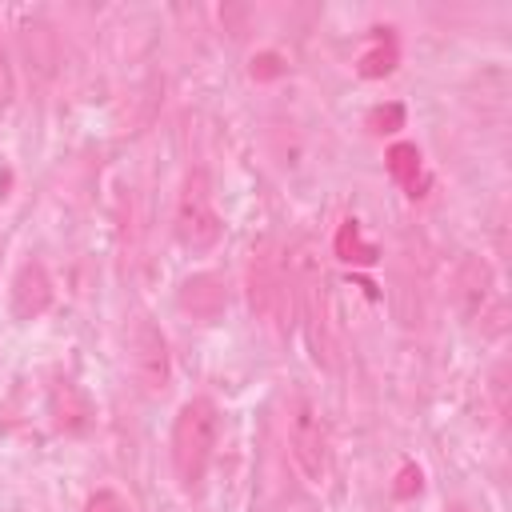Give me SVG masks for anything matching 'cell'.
<instances>
[{
  "mask_svg": "<svg viewBox=\"0 0 512 512\" xmlns=\"http://www.w3.org/2000/svg\"><path fill=\"white\" fill-rule=\"evenodd\" d=\"M288 288H292V308L304 324L312 360L320 368L336 364V336H332V296H328V272L320 264V252L312 240H300L288 252Z\"/></svg>",
  "mask_w": 512,
  "mask_h": 512,
  "instance_id": "1",
  "label": "cell"
},
{
  "mask_svg": "<svg viewBox=\"0 0 512 512\" xmlns=\"http://www.w3.org/2000/svg\"><path fill=\"white\" fill-rule=\"evenodd\" d=\"M216 432H220V412H216L212 400L192 396V400L180 404V412L172 420L168 452H172L176 484L184 492H196L204 484L208 464H212V448H216Z\"/></svg>",
  "mask_w": 512,
  "mask_h": 512,
  "instance_id": "2",
  "label": "cell"
},
{
  "mask_svg": "<svg viewBox=\"0 0 512 512\" xmlns=\"http://www.w3.org/2000/svg\"><path fill=\"white\" fill-rule=\"evenodd\" d=\"M172 228H176V240L192 252H208L220 232H224V220L216 212V200H212V180L204 168H192L180 184V196H176V216H172Z\"/></svg>",
  "mask_w": 512,
  "mask_h": 512,
  "instance_id": "3",
  "label": "cell"
},
{
  "mask_svg": "<svg viewBox=\"0 0 512 512\" xmlns=\"http://www.w3.org/2000/svg\"><path fill=\"white\" fill-rule=\"evenodd\" d=\"M248 304L268 328H284L288 324V308H292L288 264H284V256H280V248L272 240L252 248V260H248Z\"/></svg>",
  "mask_w": 512,
  "mask_h": 512,
  "instance_id": "4",
  "label": "cell"
},
{
  "mask_svg": "<svg viewBox=\"0 0 512 512\" xmlns=\"http://www.w3.org/2000/svg\"><path fill=\"white\" fill-rule=\"evenodd\" d=\"M288 448H292V460H296V468H300V476L308 484H324L328 480L332 440H328V424H324L320 408L308 396L292 400V412H288Z\"/></svg>",
  "mask_w": 512,
  "mask_h": 512,
  "instance_id": "5",
  "label": "cell"
},
{
  "mask_svg": "<svg viewBox=\"0 0 512 512\" xmlns=\"http://www.w3.org/2000/svg\"><path fill=\"white\" fill-rule=\"evenodd\" d=\"M452 300L460 308L464 320L472 324H488L492 332L504 328V308H500V292H496V280H492V268L484 256L476 252H464L456 272H452Z\"/></svg>",
  "mask_w": 512,
  "mask_h": 512,
  "instance_id": "6",
  "label": "cell"
},
{
  "mask_svg": "<svg viewBox=\"0 0 512 512\" xmlns=\"http://www.w3.org/2000/svg\"><path fill=\"white\" fill-rule=\"evenodd\" d=\"M128 352H132V376H136L140 392L160 396L172 380V352H168V336L160 332V324L140 316L128 336Z\"/></svg>",
  "mask_w": 512,
  "mask_h": 512,
  "instance_id": "7",
  "label": "cell"
},
{
  "mask_svg": "<svg viewBox=\"0 0 512 512\" xmlns=\"http://www.w3.org/2000/svg\"><path fill=\"white\" fill-rule=\"evenodd\" d=\"M176 308L196 324H216L228 308V284L216 272H196L176 288Z\"/></svg>",
  "mask_w": 512,
  "mask_h": 512,
  "instance_id": "8",
  "label": "cell"
},
{
  "mask_svg": "<svg viewBox=\"0 0 512 512\" xmlns=\"http://www.w3.org/2000/svg\"><path fill=\"white\" fill-rule=\"evenodd\" d=\"M8 304H12V316L16 320H36L48 312L52 304V276L40 260H24L12 276V288H8Z\"/></svg>",
  "mask_w": 512,
  "mask_h": 512,
  "instance_id": "9",
  "label": "cell"
},
{
  "mask_svg": "<svg viewBox=\"0 0 512 512\" xmlns=\"http://www.w3.org/2000/svg\"><path fill=\"white\" fill-rule=\"evenodd\" d=\"M48 412H52V424H56L60 432H80V428L88 424V416H92L84 392H80L72 380H56V384H52V392H48Z\"/></svg>",
  "mask_w": 512,
  "mask_h": 512,
  "instance_id": "10",
  "label": "cell"
},
{
  "mask_svg": "<svg viewBox=\"0 0 512 512\" xmlns=\"http://www.w3.org/2000/svg\"><path fill=\"white\" fill-rule=\"evenodd\" d=\"M384 164H388V176L408 196H424V164H420V148L416 144H392Z\"/></svg>",
  "mask_w": 512,
  "mask_h": 512,
  "instance_id": "11",
  "label": "cell"
},
{
  "mask_svg": "<svg viewBox=\"0 0 512 512\" xmlns=\"http://www.w3.org/2000/svg\"><path fill=\"white\" fill-rule=\"evenodd\" d=\"M396 68V36L388 28H372L364 52H360V76L376 80V76H388Z\"/></svg>",
  "mask_w": 512,
  "mask_h": 512,
  "instance_id": "12",
  "label": "cell"
},
{
  "mask_svg": "<svg viewBox=\"0 0 512 512\" xmlns=\"http://www.w3.org/2000/svg\"><path fill=\"white\" fill-rule=\"evenodd\" d=\"M336 256L360 260V264H372V260H376V248L360 240V224H356V220H344V224H340V232H336Z\"/></svg>",
  "mask_w": 512,
  "mask_h": 512,
  "instance_id": "13",
  "label": "cell"
},
{
  "mask_svg": "<svg viewBox=\"0 0 512 512\" xmlns=\"http://www.w3.org/2000/svg\"><path fill=\"white\" fill-rule=\"evenodd\" d=\"M84 512H136L120 492H112V488H100V492H92L88 500H84Z\"/></svg>",
  "mask_w": 512,
  "mask_h": 512,
  "instance_id": "14",
  "label": "cell"
},
{
  "mask_svg": "<svg viewBox=\"0 0 512 512\" xmlns=\"http://www.w3.org/2000/svg\"><path fill=\"white\" fill-rule=\"evenodd\" d=\"M12 100H16V72H12V60H8V52H4V44H0V112H4Z\"/></svg>",
  "mask_w": 512,
  "mask_h": 512,
  "instance_id": "15",
  "label": "cell"
},
{
  "mask_svg": "<svg viewBox=\"0 0 512 512\" xmlns=\"http://www.w3.org/2000/svg\"><path fill=\"white\" fill-rule=\"evenodd\" d=\"M404 120V108L400 104H388V108H376L372 112V132H396Z\"/></svg>",
  "mask_w": 512,
  "mask_h": 512,
  "instance_id": "16",
  "label": "cell"
},
{
  "mask_svg": "<svg viewBox=\"0 0 512 512\" xmlns=\"http://www.w3.org/2000/svg\"><path fill=\"white\" fill-rule=\"evenodd\" d=\"M400 480H404V484H396V496H408L412 488L420 492V472H416V468H404V472H400Z\"/></svg>",
  "mask_w": 512,
  "mask_h": 512,
  "instance_id": "17",
  "label": "cell"
},
{
  "mask_svg": "<svg viewBox=\"0 0 512 512\" xmlns=\"http://www.w3.org/2000/svg\"><path fill=\"white\" fill-rule=\"evenodd\" d=\"M452 512H468V508H464V504H456V508H452Z\"/></svg>",
  "mask_w": 512,
  "mask_h": 512,
  "instance_id": "18",
  "label": "cell"
}]
</instances>
